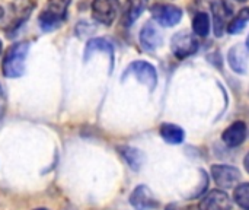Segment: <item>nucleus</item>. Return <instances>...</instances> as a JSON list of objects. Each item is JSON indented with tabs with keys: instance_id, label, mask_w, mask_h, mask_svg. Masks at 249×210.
<instances>
[{
	"instance_id": "a211bd4d",
	"label": "nucleus",
	"mask_w": 249,
	"mask_h": 210,
	"mask_svg": "<svg viewBox=\"0 0 249 210\" xmlns=\"http://www.w3.org/2000/svg\"><path fill=\"white\" fill-rule=\"evenodd\" d=\"M193 31L198 37H207L210 32V18L206 12H197L193 18Z\"/></svg>"
},
{
	"instance_id": "5701e85b",
	"label": "nucleus",
	"mask_w": 249,
	"mask_h": 210,
	"mask_svg": "<svg viewBox=\"0 0 249 210\" xmlns=\"http://www.w3.org/2000/svg\"><path fill=\"white\" fill-rule=\"evenodd\" d=\"M244 164H245V168H247V171L249 172V153L245 156V161H244Z\"/></svg>"
},
{
	"instance_id": "9d476101",
	"label": "nucleus",
	"mask_w": 249,
	"mask_h": 210,
	"mask_svg": "<svg viewBox=\"0 0 249 210\" xmlns=\"http://www.w3.org/2000/svg\"><path fill=\"white\" fill-rule=\"evenodd\" d=\"M96 53H105L109 57V73H111L112 69H114V47H112V44L105 38H92V39H89L86 47H85L83 60L89 61Z\"/></svg>"
},
{
	"instance_id": "2eb2a0df",
	"label": "nucleus",
	"mask_w": 249,
	"mask_h": 210,
	"mask_svg": "<svg viewBox=\"0 0 249 210\" xmlns=\"http://www.w3.org/2000/svg\"><path fill=\"white\" fill-rule=\"evenodd\" d=\"M149 0H125V6L123 10L121 22L124 26H131L146 10Z\"/></svg>"
},
{
	"instance_id": "f8f14e48",
	"label": "nucleus",
	"mask_w": 249,
	"mask_h": 210,
	"mask_svg": "<svg viewBox=\"0 0 249 210\" xmlns=\"http://www.w3.org/2000/svg\"><path fill=\"white\" fill-rule=\"evenodd\" d=\"M200 210H229L231 209V199L223 190H212L206 194L200 205Z\"/></svg>"
},
{
	"instance_id": "f3484780",
	"label": "nucleus",
	"mask_w": 249,
	"mask_h": 210,
	"mask_svg": "<svg viewBox=\"0 0 249 210\" xmlns=\"http://www.w3.org/2000/svg\"><path fill=\"white\" fill-rule=\"evenodd\" d=\"M120 153L133 171H139L143 167L144 155L139 149L130 148V146H123V148H120Z\"/></svg>"
},
{
	"instance_id": "9b49d317",
	"label": "nucleus",
	"mask_w": 249,
	"mask_h": 210,
	"mask_svg": "<svg viewBox=\"0 0 249 210\" xmlns=\"http://www.w3.org/2000/svg\"><path fill=\"white\" fill-rule=\"evenodd\" d=\"M140 44L146 51H155L163 44V35L153 22H147L140 31Z\"/></svg>"
},
{
	"instance_id": "39448f33",
	"label": "nucleus",
	"mask_w": 249,
	"mask_h": 210,
	"mask_svg": "<svg viewBox=\"0 0 249 210\" xmlns=\"http://www.w3.org/2000/svg\"><path fill=\"white\" fill-rule=\"evenodd\" d=\"M120 12V0H93L92 18L102 25H112Z\"/></svg>"
},
{
	"instance_id": "f03ea898",
	"label": "nucleus",
	"mask_w": 249,
	"mask_h": 210,
	"mask_svg": "<svg viewBox=\"0 0 249 210\" xmlns=\"http://www.w3.org/2000/svg\"><path fill=\"white\" fill-rule=\"evenodd\" d=\"M69 6H70V0H51L48 6L38 16V23L41 31L51 32L60 28L67 19Z\"/></svg>"
},
{
	"instance_id": "a878e982",
	"label": "nucleus",
	"mask_w": 249,
	"mask_h": 210,
	"mask_svg": "<svg viewBox=\"0 0 249 210\" xmlns=\"http://www.w3.org/2000/svg\"><path fill=\"white\" fill-rule=\"evenodd\" d=\"M247 48H248V51H249V37H248V39H247Z\"/></svg>"
},
{
	"instance_id": "f257e3e1",
	"label": "nucleus",
	"mask_w": 249,
	"mask_h": 210,
	"mask_svg": "<svg viewBox=\"0 0 249 210\" xmlns=\"http://www.w3.org/2000/svg\"><path fill=\"white\" fill-rule=\"evenodd\" d=\"M28 53H29L28 41L16 42L6 51L1 63V72L4 77L15 79V77H20L25 73V63H26Z\"/></svg>"
},
{
	"instance_id": "6e6552de",
	"label": "nucleus",
	"mask_w": 249,
	"mask_h": 210,
	"mask_svg": "<svg viewBox=\"0 0 249 210\" xmlns=\"http://www.w3.org/2000/svg\"><path fill=\"white\" fill-rule=\"evenodd\" d=\"M212 12H213L214 34H216V37H222L226 31V23L232 16V9L226 0H213Z\"/></svg>"
},
{
	"instance_id": "cd10ccee",
	"label": "nucleus",
	"mask_w": 249,
	"mask_h": 210,
	"mask_svg": "<svg viewBox=\"0 0 249 210\" xmlns=\"http://www.w3.org/2000/svg\"><path fill=\"white\" fill-rule=\"evenodd\" d=\"M238 1H247V0H238Z\"/></svg>"
},
{
	"instance_id": "20e7f679",
	"label": "nucleus",
	"mask_w": 249,
	"mask_h": 210,
	"mask_svg": "<svg viewBox=\"0 0 249 210\" xmlns=\"http://www.w3.org/2000/svg\"><path fill=\"white\" fill-rule=\"evenodd\" d=\"M198 47H200V44H198L197 38L190 31L177 32L171 39V50H172L174 56L179 60H184V58L196 54Z\"/></svg>"
},
{
	"instance_id": "6ab92c4d",
	"label": "nucleus",
	"mask_w": 249,
	"mask_h": 210,
	"mask_svg": "<svg viewBox=\"0 0 249 210\" xmlns=\"http://www.w3.org/2000/svg\"><path fill=\"white\" fill-rule=\"evenodd\" d=\"M249 22V7H244L236 18H233L229 23L226 31L229 34H239L241 31H244V28L247 26V23Z\"/></svg>"
},
{
	"instance_id": "423d86ee",
	"label": "nucleus",
	"mask_w": 249,
	"mask_h": 210,
	"mask_svg": "<svg viewBox=\"0 0 249 210\" xmlns=\"http://www.w3.org/2000/svg\"><path fill=\"white\" fill-rule=\"evenodd\" d=\"M150 13L156 23L162 26H175L182 18V10L178 6L168 3H158L152 6Z\"/></svg>"
},
{
	"instance_id": "4be33fe9",
	"label": "nucleus",
	"mask_w": 249,
	"mask_h": 210,
	"mask_svg": "<svg viewBox=\"0 0 249 210\" xmlns=\"http://www.w3.org/2000/svg\"><path fill=\"white\" fill-rule=\"evenodd\" d=\"M4 107H6V96H4V92H3V88L0 86V117L3 115V111H4Z\"/></svg>"
},
{
	"instance_id": "412c9836",
	"label": "nucleus",
	"mask_w": 249,
	"mask_h": 210,
	"mask_svg": "<svg viewBox=\"0 0 249 210\" xmlns=\"http://www.w3.org/2000/svg\"><path fill=\"white\" fill-rule=\"evenodd\" d=\"M166 210H197V208H194V206H185V205H177V203H174V205H169Z\"/></svg>"
},
{
	"instance_id": "1a4fd4ad",
	"label": "nucleus",
	"mask_w": 249,
	"mask_h": 210,
	"mask_svg": "<svg viewBox=\"0 0 249 210\" xmlns=\"http://www.w3.org/2000/svg\"><path fill=\"white\" fill-rule=\"evenodd\" d=\"M130 205L136 210H155L159 203L147 186H139L130 196Z\"/></svg>"
},
{
	"instance_id": "0eeeda50",
	"label": "nucleus",
	"mask_w": 249,
	"mask_h": 210,
	"mask_svg": "<svg viewBox=\"0 0 249 210\" xmlns=\"http://www.w3.org/2000/svg\"><path fill=\"white\" fill-rule=\"evenodd\" d=\"M212 175L214 183L222 189H233L241 180V172L238 168L231 165H213Z\"/></svg>"
},
{
	"instance_id": "4468645a",
	"label": "nucleus",
	"mask_w": 249,
	"mask_h": 210,
	"mask_svg": "<svg viewBox=\"0 0 249 210\" xmlns=\"http://www.w3.org/2000/svg\"><path fill=\"white\" fill-rule=\"evenodd\" d=\"M228 63L233 72L244 75L248 67V48L242 44L233 45L228 53Z\"/></svg>"
},
{
	"instance_id": "dca6fc26",
	"label": "nucleus",
	"mask_w": 249,
	"mask_h": 210,
	"mask_svg": "<svg viewBox=\"0 0 249 210\" xmlns=\"http://www.w3.org/2000/svg\"><path fill=\"white\" fill-rule=\"evenodd\" d=\"M160 136L169 145H179L185 139L184 130L179 126L171 124V123H165V124L160 126Z\"/></svg>"
},
{
	"instance_id": "aec40b11",
	"label": "nucleus",
	"mask_w": 249,
	"mask_h": 210,
	"mask_svg": "<svg viewBox=\"0 0 249 210\" xmlns=\"http://www.w3.org/2000/svg\"><path fill=\"white\" fill-rule=\"evenodd\" d=\"M233 199L241 209L249 210V183L241 184L235 189Z\"/></svg>"
},
{
	"instance_id": "bb28decb",
	"label": "nucleus",
	"mask_w": 249,
	"mask_h": 210,
	"mask_svg": "<svg viewBox=\"0 0 249 210\" xmlns=\"http://www.w3.org/2000/svg\"><path fill=\"white\" fill-rule=\"evenodd\" d=\"M34 210H48V209H45V208H38V209H34Z\"/></svg>"
},
{
	"instance_id": "ddd939ff",
	"label": "nucleus",
	"mask_w": 249,
	"mask_h": 210,
	"mask_svg": "<svg viewBox=\"0 0 249 210\" xmlns=\"http://www.w3.org/2000/svg\"><path fill=\"white\" fill-rule=\"evenodd\" d=\"M247 136H248L247 124L244 121H235L222 133V140L228 146L236 148V146H241L247 140Z\"/></svg>"
},
{
	"instance_id": "b1692460",
	"label": "nucleus",
	"mask_w": 249,
	"mask_h": 210,
	"mask_svg": "<svg viewBox=\"0 0 249 210\" xmlns=\"http://www.w3.org/2000/svg\"><path fill=\"white\" fill-rule=\"evenodd\" d=\"M3 15H4V9H3V7L0 6V19L3 18Z\"/></svg>"
},
{
	"instance_id": "393cba45",
	"label": "nucleus",
	"mask_w": 249,
	"mask_h": 210,
	"mask_svg": "<svg viewBox=\"0 0 249 210\" xmlns=\"http://www.w3.org/2000/svg\"><path fill=\"white\" fill-rule=\"evenodd\" d=\"M1 50H3V42H1V39H0V54H1Z\"/></svg>"
},
{
	"instance_id": "7ed1b4c3",
	"label": "nucleus",
	"mask_w": 249,
	"mask_h": 210,
	"mask_svg": "<svg viewBox=\"0 0 249 210\" xmlns=\"http://www.w3.org/2000/svg\"><path fill=\"white\" fill-rule=\"evenodd\" d=\"M128 76H134L140 83L146 85L149 88V91H155L156 85H158V75H156V70L155 67L147 63V61H142V60H137V61H133L127 69L125 72L123 73L121 76V80H125Z\"/></svg>"
}]
</instances>
